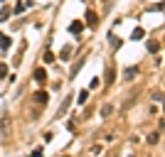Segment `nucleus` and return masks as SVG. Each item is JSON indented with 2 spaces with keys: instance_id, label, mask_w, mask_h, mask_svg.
<instances>
[{
  "instance_id": "obj_11",
  "label": "nucleus",
  "mask_w": 165,
  "mask_h": 157,
  "mask_svg": "<svg viewBox=\"0 0 165 157\" xmlns=\"http://www.w3.org/2000/svg\"><path fill=\"white\" fill-rule=\"evenodd\" d=\"M69 103H71V98H64V103H62V108H59V113H57V116H64L66 108H69Z\"/></svg>"
},
{
  "instance_id": "obj_6",
  "label": "nucleus",
  "mask_w": 165,
  "mask_h": 157,
  "mask_svg": "<svg viewBox=\"0 0 165 157\" xmlns=\"http://www.w3.org/2000/svg\"><path fill=\"white\" fill-rule=\"evenodd\" d=\"M44 79H47V71H44V69H34V81H39V84H42Z\"/></svg>"
},
{
  "instance_id": "obj_9",
  "label": "nucleus",
  "mask_w": 165,
  "mask_h": 157,
  "mask_svg": "<svg viewBox=\"0 0 165 157\" xmlns=\"http://www.w3.org/2000/svg\"><path fill=\"white\" fill-rule=\"evenodd\" d=\"M10 44H12V42H10V37H7V34H0V47H2V49H7Z\"/></svg>"
},
{
  "instance_id": "obj_14",
  "label": "nucleus",
  "mask_w": 165,
  "mask_h": 157,
  "mask_svg": "<svg viewBox=\"0 0 165 157\" xmlns=\"http://www.w3.org/2000/svg\"><path fill=\"white\" fill-rule=\"evenodd\" d=\"M86 98H89V91H81L79 98H76V103H86Z\"/></svg>"
},
{
  "instance_id": "obj_16",
  "label": "nucleus",
  "mask_w": 165,
  "mask_h": 157,
  "mask_svg": "<svg viewBox=\"0 0 165 157\" xmlns=\"http://www.w3.org/2000/svg\"><path fill=\"white\" fill-rule=\"evenodd\" d=\"M25 7H27V2H17V5H15V10H12V12H22V10H25Z\"/></svg>"
},
{
  "instance_id": "obj_3",
  "label": "nucleus",
  "mask_w": 165,
  "mask_h": 157,
  "mask_svg": "<svg viewBox=\"0 0 165 157\" xmlns=\"http://www.w3.org/2000/svg\"><path fill=\"white\" fill-rule=\"evenodd\" d=\"M133 76H138V66H128V69H123V79H126V81H131Z\"/></svg>"
},
{
  "instance_id": "obj_12",
  "label": "nucleus",
  "mask_w": 165,
  "mask_h": 157,
  "mask_svg": "<svg viewBox=\"0 0 165 157\" xmlns=\"http://www.w3.org/2000/svg\"><path fill=\"white\" fill-rule=\"evenodd\" d=\"M148 142H150V145L160 142V133H153V135H148Z\"/></svg>"
},
{
  "instance_id": "obj_10",
  "label": "nucleus",
  "mask_w": 165,
  "mask_h": 157,
  "mask_svg": "<svg viewBox=\"0 0 165 157\" xmlns=\"http://www.w3.org/2000/svg\"><path fill=\"white\" fill-rule=\"evenodd\" d=\"M10 12H12L10 7H2V10H0V22H5V20L10 17Z\"/></svg>"
},
{
  "instance_id": "obj_2",
  "label": "nucleus",
  "mask_w": 165,
  "mask_h": 157,
  "mask_svg": "<svg viewBox=\"0 0 165 157\" xmlns=\"http://www.w3.org/2000/svg\"><path fill=\"white\" fill-rule=\"evenodd\" d=\"M0 135H2V137L10 135V118H2V120H0Z\"/></svg>"
},
{
  "instance_id": "obj_4",
  "label": "nucleus",
  "mask_w": 165,
  "mask_h": 157,
  "mask_svg": "<svg viewBox=\"0 0 165 157\" xmlns=\"http://www.w3.org/2000/svg\"><path fill=\"white\" fill-rule=\"evenodd\" d=\"M34 101H37L39 106H44V103L49 101V94H47V91H37V94H34Z\"/></svg>"
},
{
  "instance_id": "obj_13",
  "label": "nucleus",
  "mask_w": 165,
  "mask_h": 157,
  "mask_svg": "<svg viewBox=\"0 0 165 157\" xmlns=\"http://www.w3.org/2000/svg\"><path fill=\"white\" fill-rule=\"evenodd\" d=\"M143 34H145V32H143V27H135V30H133V39H140V37H143Z\"/></svg>"
},
{
  "instance_id": "obj_15",
  "label": "nucleus",
  "mask_w": 165,
  "mask_h": 157,
  "mask_svg": "<svg viewBox=\"0 0 165 157\" xmlns=\"http://www.w3.org/2000/svg\"><path fill=\"white\" fill-rule=\"evenodd\" d=\"M158 49H160L158 42H148V52H158Z\"/></svg>"
},
{
  "instance_id": "obj_21",
  "label": "nucleus",
  "mask_w": 165,
  "mask_h": 157,
  "mask_svg": "<svg viewBox=\"0 0 165 157\" xmlns=\"http://www.w3.org/2000/svg\"><path fill=\"white\" fill-rule=\"evenodd\" d=\"M99 86H101V81H99V79H94V81L89 84V89H99Z\"/></svg>"
},
{
  "instance_id": "obj_18",
  "label": "nucleus",
  "mask_w": 165,
  "mask_h": 157,
  "mask_svg": "<svg viewBox=\"0 0 165 157\" xmlns=\"http://www.w3.org/2000/svg\"><path fill=\"white\" fill-rule=\"evenodd\" d=\"M2 76H7V66L0 62V79H2Z\"/></svg>"
},
{
  "instance_id": "obj_19",
  "label": "nucleus",
  "mask_w": 165,
  "mask_h": 157,
  "mask_svg": "<svg viewBox=\"0 0 165 157\" xmlns=\"http://www.w3.org/2000/svg\"><path fill=\"white\" fill-rule=\"evenodd\" d=\"M69 54H71V47H64V49H62V59H66Z\"/></svg>"
},
{
  "instance_id": "obj_1",
  "label": "nucleus",
  "mask_w": 165,
  "mask_h": 157,
  "mask_svg": "<svg viewBox=\"0 0 165 157\" xmlns=\"http://www.w3.org/2000/svg\"><path fill=\"white\" fill-rule=\"evenodd\" d=\"M86 25H89V27H96V25H99V17H96L94 10H86Z\"/></svg>"
},
{
  "instance_id": "obj_7",
  "label": "nucleus",
  "mask_w": 165,
  "mask_h": 157,
  "mask_svg": "<svg viewBox=\"0 0 165 157\" xmlns=\"http://www.w3.org/2000/svg\"><path fill=\"white\" fill-rule=\"evenodd\" d=\"M116 81V71H113V66H108L106 69V84H113Z\"/></svg>"
},
{
  "instance_id": "obj_5",
  "label": "nucleus",
  "mask_w": 165,
  "mask_h": 157,
  "mask_svg": "<svg viewBox=\"0 0 165 157\" xmlns=\"http://www.w3.org/2000/svg\"><path fill=\"white\" fill-rule=\"evenodd\" d=\"M81 30H84V22H79V20L69 25V32H71V34H79V32H81Z\"/></svg>"
},
{
  "instance_id": "obj_20",
  "label": "nucleus",
  "mask_w": 165,
  "mask_h": 157,
  "mask_svg": "<svg viewBox=\"0 0 165 157\" xmlns=\"http://www.w3.org/2000/svg\"><path fill=\"white\" fill-rule=\"evenodd\" d=\"M42 155H44V152H42V147H37V150H32V155H30V157H42Z\"/></svg>"
},
{
  "instance_id": "obj_8",
  "label": "nucleus",
  "mask_w": 165,
  "mask_h": 157,
  "mask_svg": "<svg viewBox=\"0 0 165 157\" xmlns=\"http://www.w3.org/2000/svg\"><path fill=\"white\" fill-rule=\"evenodd\" d=\"M111 113H113V106H111V103H106V106L101 108V116H103V118H108Z\"/></svg>"
},
{
  "instance_id": "obj_17",
  "label": "nucleus",
  "mask_w": 165,
  "mask_h": 157,
  "mask_svg": "<svg viewBox=\"0 0 165 157\" xmlns=\"http://www.w3.org/2000/svg\"><path fill=\"white\" fill-rule=\"evenodd\" d=\"M44 62L52 64V62H54V54H52V52H44Z\"/></svg>"
}]
</instances>
